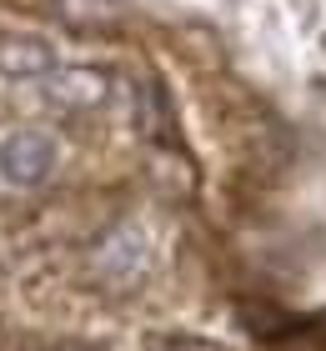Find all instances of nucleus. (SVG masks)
Listing matches in <instances>:
<instances>
[{
	"label": "nucleus",
	"mask_w": 326,
	"mask_h": 351,
	"mask_svg": "<svg viewBox=\"0 0 326 351\" xmlns=\"http://www.w3.org/2000/svg\"><path fill=\"white\" fill-rule=\"evenodd\" d=\"M56 166V146H51V136H40V131H15L5 146H0V176L15 186H36L45 181Z\"/></svg>",
	"instance_id": "obj_1"
},
{
	"label": "nucleus",
	"mask_w": 326,
	"mask_h": 351,
	"mask_svg": "<svg viewBox=\"0 0 326 351\" xmlns=\"http://www.w3.org/2000/svg\"><path fill=\"white\" fill-rule=\"evenodd\" d=\"M0 71L5 75H40L51 71V45L36 36H0Z\"/></svg>",
	"instance_id": "obj_2"
}]
</instances>
